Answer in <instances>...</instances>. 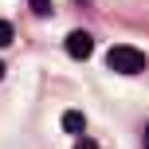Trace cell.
Returning <instances> with one entry per match:
<instances>
[{
  "mask_svg": "<svg viewBox=\"0 0 149 149\" xmlns=\"http://www.w3.org/2000/svg\"><path fill=\"white\" fill-rule=\"evenodd\" d=\"M31 12L36 16H51V0H31Z\"/></svg>",
  "mask_w": 149,
  "mask_h": 149,
  "instance_id": "obj_5",
  "label": "cell"
},
{
  "mask_svg": "<svg viewBox=\"0 0 149 149\" xmlns=\"http://www.w3.org/2000/svg\"><path fill=\"white\" fill-rule=\"evenodd\" d=\"M74 149H98V145L90 141V137H79V141H74Z\"/></svg>",
  "mask_w": 149,
  "mask_h": 149,
  "instance_id": "obj_6",
  "label": "cell"
},
{
  "mask_svg": "<svg viewBox=\"0 0 149 149\" xmlns=\"http://www.w3.org/2000/svg\"><path fill=\"white\" fill-rule=\"evenodd\" d=\"M0 79H4V63H0Z\"/></svg>",
  "mask_w": 149,
  "mask_h": 149,
  "instance_id": "obj_8",
  "label": "cell"
},
{
  "mask_svg": "<svg viewBox=\"0 0 149 149\" xmlns=\"http://www.w3.org/2000/svg\"><path fill=\"white\" fill-rule=\"evenodd\" d=\"M63 47H67L71 59H90V51H94V39H90V31H71V36L63 39Z\"/></svg>",
  "mask_w": 149,
  "mask_h": 149,
  "instance_id": "obj_2",
  "label": "cell"
},
{
  "mask_svg": "<svg viewBox=\"0 0 149 149\" xmlns=\"http://www.w3.org/2000/svg\"><path fill=\"white\" fill-rule=\"evenodd\" d=\"M82 126H86V118H82L79 110H67V114H63V130H67V134H82Z\"/></svg>",
  "mask_w": 149,
  "mask_h": 149,
  "instance_id": "obj_3",
  "label": "cell"
},
{
  "mask_svg": "<svg viewBox=\"0 0 149 149\" xmlns=\"http://www.w3.org/2000/svg\"><path fill=\"white\" fill-rule=\"evenodd\" d=\"M106 63H110V71H118V74H137L145 67V55L134 51V47H110V51H106Z\"/></svg>",
  "mask_w": 149,
  "mask_h": 149,
  "instance_id": "obj_1",
  "label": "cell"
},
{
  "mask_svg": "<svg viewBox=\"0 0 149 149\" xmlns=\"http://www.w3.org/2000/svg\"><path fill=\"white\" fill-rule=\"evenodd\" d=\"M145 149H149V126H145Z\"/></svg>",
  "mask_w": 149,
  "mask_h": 149,
  "instance_id": "obj_7",
  "label": "cell"
},
{
  "mask_svg": "<svg viewBox=\"0 0 149 149\" xmlns=\"http://www.w3.org/2000/svg\"><path fill=\"white\" fill-rule=\"evenodd\" d=\"M12 36H16V28H12L8 20H0V47H8V43H12Z\"/></svg>",
  "mask_w": 149,
  "mask_h": 149,
  "instance_id": "obj_4",
  "label": "cell"
}]
</instances>
